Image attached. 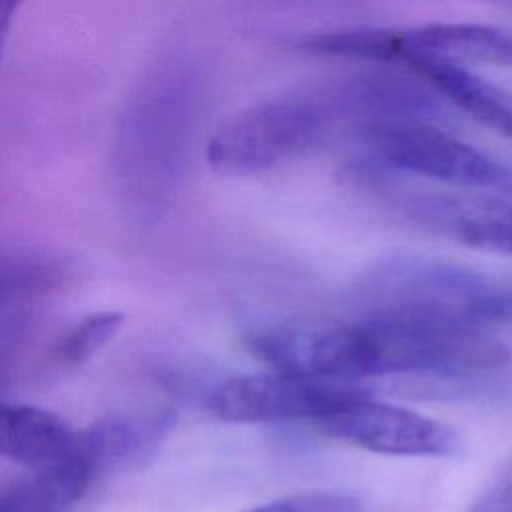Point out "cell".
Instances as JSON below:
<instances>
[{"label":"cell","instance_id":"52a82bcc","mask_svg":"<svg viewBox=\"0 0 512 512\" xmlns=\"http://www.w3.org/2000/svg\"><path fill=\"white\" fill-rule=\"evenodd\" d=\"M0 456L28 472L86 470L96 476L82 430L50 410L28 404H0Z\"/></svg>","mask_w":512,"mask_h":512},{"label":"cell","instance_id":"7c38bea8","mask_svg":"<svg viewBox=\"0 0 512 512\" xmlns=\"http://www.w3.org/2000/svg\"><path fill=\"white\" fill-rule=\"evenodd\" d=\"M360 502L354 494L322 490V492H302L284 496L266 504H258L244 512H358Z\"/></svg>","mask_w":512,"mask_h":512},{"label":"cell","instance_id":"8fae6325","mask_svg":"<svg viewBox=\"0 0 512 512\" xmlns=\"http://www.w3.org/2000/svg\"><path fill=\"white\" fill-rule=\"evenodd\" d=\"M120 312H96L72 324L54 344L52 358L62 366H80L96 356L122 328Z\"/></svg>","mask_w":512,"mask_h":512},{"label":"cell","instance_id":"9c48e42d","mask_svg":"<svg viewBox=\"0 0 512 512\" xmlns=\"http://www.w3.org/2000/svg\"><path fill=\"white\" fill-rule=\"evenodd\" d=\"M478 124L512 140V94L466 66L404 52L396 60Z\"/></svg>","mask_w":512,"mask_h":512},{"label":"cell","instance_id":"6da1fadb","mask_svg":"<svg viewBox=\"0 0 512 512\" xmlns=\"http://www.w3.org/2000/svg\"><path fill=\"white\" fill-rule=\"evenodd\" d=\"M246 346L272 370L350 382L386 374L470 376L510 360V348L488 332L386 312L272 322L250 330Z\"/></svg>","mask_w":512,"mask_h":512},{"label":"cell","instance_id":"277c9868","mask_svg":"<svg viewBox=\"0 0 512 512\" xmlns=\"http://www.w3.org/2000/svg\"><path fill=\"white\" fill-rule=\"evenodd\" d=\"M364 170L422 176L468 190L512 192V170L424 120L356 124Z\"/></svg>","mask_w":512,"mask_h":512},{"label":"cell","instance_id":"4fadbf2b","mask_svg":"<svg viewBox=\"0 0 512 512\" xmlns=\"http://www.w3.org/2000/svg\"><path fill=\"white\" fill-rule=\"evenodd\" d=\"M464 512H512V454L498 464Z\"/></svg>","mask_w":512,"mask_h":512},{"label":"cell","instance_id":"ba28073f","mask_svg":"<svg viewBox=\"0 0 512 512\" xmlns=\"http://www.w3.org/2000/svg\"><path fill=\"white\" fill-rule=\"evenodd\" d=\"M410 216L470 248L512 256V204L496 198L416 194L406 202Z\"/></svg>","mask_w":512,"mask_h":512},{"label":"cell","instance_id":"8992f818","mask_svg":"<svg viewBox=\"0 0 512 512\" xmlns=\"http://www.w3.org/2000/svg\"><path fill=\"white\" fill-rule=\"evenodd\" d=\"M322 436L388 456L448 458L462 452L460 434L420 412L378 402L352 400L312 426Z\"/></svg>","mask_w":512,"mask_h":512},{"label":"cell","instance_id":"5b68a950","mask_svg":"<svg viewBox=\"0 0 512 512\" xmlns=\"http://www.w3.org/2000/svg\"><path fill=\"white\" fill-rule=\"evenodd\" d=\"M366 396H374V390L362 382L270 370L220 380L206 392L204 406L214 418L234 424L314 426L340 406Z\"/></svg>","mask_w":512,"mask_h":512},{"label":"cell","instance_id":"30bf717a","mask_svg":"<svg viewBox=\"0 0 512 512\" xmlns=\"http://www.w3.org/2000/svg\"><path fill=\"white\" fill-rule=\"evenodd\" d=\"M170 408L112 412L82 430L86 452L96 474L140 462L150 456L174 426Z\"/></svg>","mask_w":512,"mask_h":512},{"label":"cell","instance_id":"3957f363","mask_svg":"<svg viewBox=\"0 0 512 512\" xmlns=\"http://www.w3.org/2000/svg\"><path fill=\"white\" fill-rule=\"evenodd\" d=\"M350 76L300 86L238 110L206 144L208 164L230 176L266 172L328 138L336 122L354 118L358 104Z\"/></svg>","mask_w":512,"mask_h":512},{"label":"cell","instance_id":"5bb4252c","mask_svg":"<svg viewBox=\"0 0 512 512\" xmlns=\"http://www.w3.org/2000/svg\"><path fill=\"white\" fill-rule=\"evenodd\" d=\"M16 10H18L16 2H0V54H2V48L6 44V38H8V32H10Z\"/></svg>","mask_w":512,"mask_h":512},{"label":"cell","instance_id":"7a4b0ae2","mask_svg":"<svg viewBox=\"0 0 512 512\" xmlns=\"http://www.w3.org/2000/svg\"><path fill=\"white\" fill-rule=\"evenodd\" d=\"M358 312H386L488 332L512 326V278L460 262L394 254L354 286Z\"/></svg>","mask_w":512,"mask_h":512}]
</instances>
